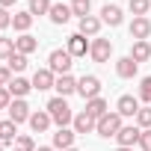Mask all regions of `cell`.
<instances>
[{"instance_id":"6da1fadb","label":"cell","mask_w":151,"mask_h":151,"mask_svg":"<svg viewBox=\"0 0 151 151\" xmlns=\"http://www.w3.org/2000/svg\"><path fill=\"white\" fill-rule=\"evenodd\" d=\"M45 110L50 113V119H53V124H56V127H68V124L74 122V113H71L68 101H65V98H59V95H56V98H50Z\"/></svg>"},{"instance_id":"7a4b0ae2","label":"cell","mask_w":151,"mask_h":151,"mask_svg":"<svg viewBox=\"0 0 151 151\" xmlns=\"http://www.w3.org/2000/svg\"><path fill=\"white\" fill-rule=\"evenodd\" d=\"M71 65H74V56H71L65 47H56V50H50V53H47V68L56 74V77L68 74V71H71Z\"/></svg>"},{"instance_id":"3957f363","label":"cell","mask_w":151,"mask_h":151,"mask_svg":"<svg viewBox=\"0 0 151 151\" xmlns=\"http://www.w3.org/2000/svg\"><path fill=\"white\" fill-rule=\"evenodd\" d=\"M122 127H124V124H122V116H119V113H107V116H101V119H98L95 133H98V136H104V139H110V136L116 139V133H119Z\"/></svg>"},{"instance_id":"277c9868","label":"cell","mask_w":151,"mask_h":151,"mask_svg":"<svg viewBox=\"0 0 151 151\" xmlns=\"http://www.w3.org/2000/svg\"><path fill=\"white\" fill-rule=\"evenodd\" d=\"M77 95H80L83 101L101 98V80L95 77V74H83V77L77 80Z\"/></svg>"},{"instance_id":"5b68a950","label":"cell","mask_w":151,"mask_h":151,"mask_svg":"<svg viewBox=\"0 0 151 151\" xmlns=\"http://www.w3.org/2000/svg\"><path fill=\"white\" fill-rule=\"evenodd\" d=\"M89 47H92V42H89L83 33H71V36H68V42H65V50H68L74 59L86 56V53H89Z\"/></svg>"},{"instance_id":"8992f818","label":"cell","mask_w":151,"mask_h":151,"mask_svg":"<svg viewBox=\"0 0 151 151\" xmlns=\"http://www.w3.org/2000/svg\"><path fill=\"white\" fill-rule=\"evenodd\" d=\"M139 136H142V127L124 124V127L116 133V142H119V148H133V145H139Z\"/></svg>"},{"instance_id":"52a82bcc","label":"cell","mask_w":151,"mask_h":151,"mask_svg":"<svg viewBox=\"0 0 151 151\" xmlns=\"http://www.w3.org/2000/svg\"><path fill=\"white\" fill-rule=\"evenodd\" d=\"M89 56H92L95 62H110V56H113V42H110V39H92Z\"/></svg>"},{"instance_id":"ba28073f","label":"cell","mask_w":151,"mask_h":151,"mask_svg":"<svg viewBox=\"0 0 151 151\" xmlns=\"http://www.w3.org/2000/svg\"><path fill=\"white\" fill-rule=\"evenodd\" d=\"M30 116H33V110H30V104H27L24 98H15V101L9 104V122L24 124V122H30Z\"/></svg>"},{"instance_id":"9c48e42d","label":"cell","mask_w":151,"mask_h":151,"mask_svg":"<svg viewBox=\"0 0 151 151\" xmlns=\"http://www.w3.org/2000/svg\"><path fill=\"white\" fill-rule=\"evenodd\" d=\"M116 74L122 80H133L136 74H139V62L127 53V56H122V59H116Z\"/></svg>"},{"instance_id":"30bf717a","label":"cell","mask_w":151,"mask_h":151,"mask_svg":"<svg viewBox=\"0 0 151 151\" xmlns=\"http://www.w3.org/2000/svg\"><path fill=\"white\" fill-rule=\"evenodd\" d=\"M116 113H119L122 119H136V113H139V98L122 95V98L116 101Z\"/></svg>"},{"instance_id":"8fae6325","label":"cell","mask_w":151,"mask_h":151,"mask_svg":"<svg viewBox=\"0 0 151 151\" xmlns=\"http://www.w3.org/2000/svg\"><path fill=\"white\" fill-rule=\"evenodd\" d=\"M127 30H130V39H133V42H148V36H151V21H148V18H133Z\"/></svg>"},{"instance_id":"7c38bea8","label":"cell","mask_w":151,"mask_h":151,"mask_svg":"<svg viewBox=\"0 0 151 151\" xmlns=\"http://www.w3.org/2000/svg\"><path fill=\"white\" fill-rule=\"evenodd\" d=\"M53 83H56V74H53L50 68H36V74H33V89L45 92V89H53Z\"/></svg>"},{"instance_id":"4fadbf2b","label":"cell","mask_w":151,"mask_h":151,"mask_svg":"<svg viewBox=\"0 0 151 151\" xmlns=\"http://www.w3.org/2000/svg\"><path fill=\"white\" fill-rule=\"evenodd\" d=\"M101 21H104V24H110V27H122V21H124V15H122V6H116V3H107V6L101 9Z\"/></svg>"},{"instance_id":"5bb4252c","label":"cell","mask_w":151,"mask_h":151,"mask_svg":"<svg viewBox=\"0 0 151 151\" xmlns=\"http://www.w3.org/2000/svg\"><path fill=\"white\" fill-rule=\"evenodd\" d=\"M27 124H30L36 133H45V130L53 124V119H50V113H47V110H36V113L30 116V122H27Z\"/></svg>"},{"instance_id":"9a60e30c","label":"cell","mask_w":151,"mask_h":151,"mask_svg":"<svg viewBox=\"0 0 151 151\" xmlns=\"http://www.w3.org/2000/svg\"><path fill=\"white\" fill-rule=\"evenodd\" d=\"M71 127H74V133H95L98 122H95L92 116H86V113H77L74 122H71Z\"/></svg>"},{"instance_id":"2e32d148","label":"cell","mask_w":151,"mask_h":151,"mask_svg":"<svg viewBox=\"0 0 151 151\" xmlns=\"http://www.w3.org/2000/svg\"><path fill=\"white\" fill-rule=\"evenodd\" d=\"M74 130H68V127H59L56 133H53V148H59V151H68V148H74Z\"/></svg>"},{"instance_id":"e0dca14e","label":"cell","mask_w":151,"mask_h":151,"mask_svg":"<svg viewBox=\"0 0 151 151\" xmlns=\"http://www.w3.org/2000/svg\"><path fill=\"white\" fill-rule=\"evenodd\" d=\"M15 50H18V53H24V56H30V53H36V50H39V39H36V36H30V33H24V36H18V39H15Z\"/></svg>"},{"instance_id":"ac0fdd59","label":"cell","mask_w":151,"mask_h":151,"mask_svg":"<svg viewBox=\"0 0 151 151\" xmlns=\"http://www.w3.org/2000/svg\"><path fill=\"white\" fill-rule=\"evenodd\" d=\"M53 89L59 92V98H68V95H74V92H77V80H74L71 74H62V77H56Z\"/></svg>"},{"instance_id":"d6986e66","label":"cell","mask_w":151,"mask_h":151,"mask_svg":"<svg viewBox=\"0 0 151 151\" xmlns=\"http://www.w3.org/2000/svg\"><path fill=\"white\" fill-rule=\"evenodd\" d=\"M101 24H104L101 18H95V15H86V18H80V30H77V33L98 39V33H101Z\"/></svg>"},{"instance_id":"ffe728a7","label":"cell","mask_w":151,"mask_h":151,"mask_svg":"<svg viewBox=\"0 0 151 151\" xmlns=\"http://www.w3.org/2000/svg\"><path fill=\"white\" fill-rule=\"evenodd\" d=\"M6 89L12 92V98H27V95H30V89H33V80H27V77H15Z\"/></svg>"},{"instance_id":"44dd1931","label":"cell","mask_w":151,"mask_h":151,"mask_svg":"<svg viewBox=\"0 0 151 151\" xmlns=\"http://www.w3.org/2000/svg\"><path fill=\"white\" fill-rule=\"evenodd\" d=\"M83 113H86V116H92V119L98 122L101 116H107V113H110V107H107V101H104V98H92V101H86V110H83Z\"/></svg>"},{"instance_id":"7402d4cb","label":"cell","mask_w":151,"mask_h":151,"mask_svg":"<svg viewBox=\"0 0 151 151\" xmlns=\"http://www.w3.org/2000/svg\"><path fill=\"white\" fill-rule=\"evenodd\" d=\"M47 18H50L53 24H68V18H71V6H65V3H53Z\"/></svg>"},{"instance_id":"603a6c76","label":"cell","mask_w":151,"mask_h":151,"mask_svg":"<svg viewBox=\"0 0 151 151\" xmlns=\"http://www.w3.org/2000/svg\"><path fill=\"white\" fill-rule=\"evenodd\" d=\"M15 130H18L15 122H9V119H6V122H0V142H3V145H15V139H18Z\"/></svg>"},{"instance_id":"cb8c5ba5","label":"cell","mask_w":151,"mask_h":151,"mask_svg":"<svg viewBox=\"0 0 151 151\" xmlns=\"http://www.w3.org/2000/svg\"><path fill=\"white\" fill-rule=\"evenodd\" d=\"M12 27L24 36V33L33 27V15H30V12H15V15H12Z\"/></svg>"},{"instance_id":"d4e9b609","label":"cell","mask_w":151,"mask_h":151,"mask_svg":"<svg viewBox=\"0 0 151 151\" xmlns=\"http://www.w3.org/2000/svg\"><path fill=\"white\" fill-rule=\"evenodd\" d=\"M130 56H133L136 62H145V59H151V45H148V42H133V47H130Z\"/></svg>"},{"instance_id":"484cf974","label":"cell","mask_w":151,"mask_h":151,"mask_svg":"<svg viewBox=\"0 0 151 151\" xmlns=\"http://www.w3.org/2000/svg\"><path fill=\"white\" fill-rule=\"evenodd\" d=\"M6 68H9V71H12V74H21V71H24V68H27V56H24V53H18V50H15V53H12V56H9V59H6Z\"/></svg>"},{"instance_id":"4316f807","label":"cell","mask_w":151,"mask_h":151,"mask_svg":"<svg viewBox=\"0 0 151 151\" xmlns=\"http://www.w3.org/2000/svg\"><path fill=\"white\" fill-rule=\"evenodd\" d=\"M127 9L133 12V18H145V15H148V9H151V0H130Z\"/></svg>"},{"instance_id":"83f0119b","label":"cell","mask_w":151,"mask_h":151,"mask_svg":"<svg viewBox=\"0 0 151 151\" xmlns=\"http://www.w3.org/2000/svg\"><path fill=\"white\" fill-rule=\"evenodd\" d=\"M50 6H53L50 0H30V9H27V12H30L33 18H36V15H50Z\"/></svg>"},{"instance_id":"f1b7e54d","label":"cell","mask_w":151,"mask_h":151,"mask_svg":"<svg viewBox=\"0 0 151 151\" xmlns=\"http://www.w3.org/2000/svg\"><path fill=\"white\" fill-rule=\"evenodd\" d=\"M89 12H92V0H71V15L86 18Z\"/></svg>"},{"instance_id":"f546056e","label":"cell","mask_w":151,"mask_h":151,"mask_svg":"<svg viewBox=\"0 0 151 151\" xmlns=\"http://www.w3.org/2000/svg\"><path fill=\"white\" fill-rule=\"evenodd\" d=\"M136 127H142V130L151 127V104L139 107V113H136Z\"/></svg>"},{"instance_id":"4dcf8cb0","label":"cell","mask_w":151,"mask_h":151,"mask_svg":"<svg viewBox=\"0 0 151 151\" xmlns=\"http://www.w3.org/2000/svg\"><path fill=\"white\" fill-rule=\"evenodd\" d=\"M15 53V39H3L0 36V59H9Z\"/></svg>"},{"instance_id":"1f68e13d","label":"cell","mask_w":151,"mask_h":151,"mask_svg":"<svg viewBox=\"0 0 151 151\" xmlns=\"http://www.w3.org/2000/svg\"><path fill=\"white\" fill-rule=\"evenodd\" d=\"M15 151H36V142H33V136H18L15 139Z\"/></svg>"},{"instance_id":"d6a6232c","label":"cell","mask_w":151,"mask_h":151,"mask_svg":"<svg viewBox=\"0 0 151 151\" xmlns=\"http://www.w3.org/2000/svg\"><path fill=\"white\" fill-rule=\"evenodd\" d=\"M139 101L151 104V77H142V83H139Z\"/></svg>"},{"instance_id":"836d02e7","label":"cell","mask_w":151,"mask_h":151,"mask_svg":"<svg viewBox=\"0 0 151 151\" xmlns=\"http://www.w3.org/2000/svg\"><path fill=\"white\" fill-rule=\"evenodd\" d=\"M15 98H12V92L9 89H0V110H9V104H12Z\"/></svg>"},{"instance_id":"e575fe53","label":"cell","mask_w":151,"mask_h":151,"mask_svg":"<svg viewBox=\"0 0 151 151\" xmlns=\"http://www.w3.org/2000/svg\"><path fill=\"white\" fill-rule=\"evenodd\" d=\"M9 83H12V71L3 65V68H0V89H6Z\"/></svg>"},{"instance_id":"d590c367","label":"cell","mask_w":151,"mask_h":151,"mask_svg":"<svg viewBox=\"0 0 151 151\" xmlns=\"http://www.w3.org/2000/svg\"><path fill=\"white\" fill-rule=\"evenodd\" d=\"M139 148H142V151H151V127L142 130V136H139Z\"/></svg>"},{"instance_id":"8d00e7d4","label":"cell","mask_w":151,"mask_h":151,"mask_svg":"<svg viewBox=\"0 0 151 151\" xmlns=\"http://www.w3.org/2000/svg\"><path fill=\"white\" fill-rule=\"evenodd\" d=\"M6 27H12V15H9V9L0 6V30H6Z\"/></svg>"},{"instance_id":"74e56055","label":"cell","mask_w":151,"mask_h":151,"mask_svg":"<svg viewBox=\"0 0 151 151\" xmlns=\"http://www.w3.org/2000/svg\"><path fill=\"white\" fill-rule=\"evenodd\" d=\"M18 3V0H0V6H3V9H9V6H15Z\"/></svg>"},{"instance_id":"f35d334b","label":"cell","mask_w":151,"mask_h":151,"mask_svg":"<svg viewBox=\"0 0 151 151\" xmlns=\"http://www.w3.org/2000/svg\"><path fill=\"white\" fill-rule=\"evenodd\" d=\"M36 151H53V145H39Z\"/></svg>"},{"instance_id":"ab89813d","label":"cell","mask_w":151,"mask_h":151,"mask_svg":"<svg viewBox=\"0 0 151 151\" xmlns=\"http://www.w3.org/2000/svg\"><path fill=\"white\" fill-rule=\"evenodd\" d=\"M119 151H133V148H119Z\"/></svg>"},{"instance_id":"60d3db41","label":"cell","mask_w":151,"mask_h":151,"mask_svg":"<svg viewBox=\"0 0 151 151\" xmlns=\"http://www.w3.org/2000/svg\"><path fill=\"white\" fill-rule=\"evenodd\" d=\"M3 148H6V145H3V142H0V151H3Z\"/></svg>"},{"instance_id":"b9f144b4","label":"cell","mask_w":151,"mask_h":151,"mask_svg":"<svg viewBox=\"0 0 151 151\" xmlns=\"http://www.w3.org/2000/svg\"><path fill=\"white\" fill-rule=\"evenodd\" d=\"M68 151H77V148H68Z\"/></svg>"}]
</instances>
